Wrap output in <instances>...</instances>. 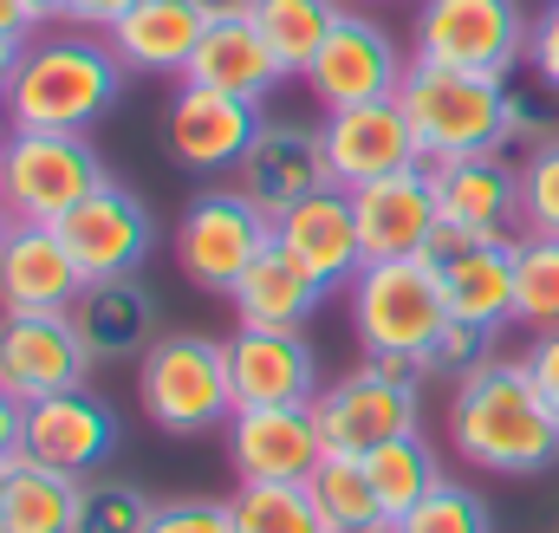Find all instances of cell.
<instances>
[{"mask_svg": "<svg viewBox=\"0 0 559 533\" xmlns=\"http://www.w3.org/2000/svg\"><path fill=\"white\" fill-rule=\"evenodd\" d=\"M85 371H92V352L72 312H0V384L20 403L79 391Z\"/></svg>", "mask_w": 559, "mask_h": 533, "instance_id": "obj_13", "label": "cell"}, {"mask_svg": "<svg viewBox=\"0 0 559 533\" xmlns=\"http://www.w3.org/2000/svg\"><path fill=\"white\" fill-rule=\"evenodd\" d=\"M495 332H501V325L449 319L442 339H436V352H429V371H442V378H468V371H481V365L495 358Z\"/></svg>", "mask_w": 559, "mask_h": 533, "instance_id": "obj_38", "label": "cell"}, {"mask_svg": "<svg viewBox=\"0 0 559 533\" xmlns=\"http://www.w3.org/2000/svg\"><path fill=\"white\" fill-rule=\"evenodd\" d=\"M325 293H332V286H325V280H319V273H312V266H306L274 235V248L241 273V286H235L228 299H235V319H241V325L306 332V319L319 312V299H325Z\"/></svg>", "mask_w": 559, "mask_h": 533, "instance_id": "obj_27", "label": "cell"}, {"mask_svg": "<svg viewBox=\"0 0 559 533\" xmlns=\"http://www.w3.org/2000/svg\"><path fill=\"white\" fill-rule=\"evenodd\" d=\"M319 143H325V169H332L338 189H365V182H384V176H404V169H423L429 163L397 98L325 111Z\"/></svg>", "mask_w": 559, "mask_h": 533, "instance_id": "obj_12", "label": "cell"}, {"mask_svg": "<svg viewBox=\"0 0 559 533\" xmlns=\"http://www.w3.org/2000/svg\"><path fill=\"white\" fill-rule=\"evenodd\" d=\"M0 469H7V462H0Z\"/></svg>", "mask_w": 559, "mask_h": 533, "instance_id": "obj_51", "label": "cell"}, {"mask_svg": "<svg viewBox=\"0 0 559 533\" xmlns=\"http://www.w3.org/2000/svg\"><path fill=\"white\" fill-rule=\"evenodd\" d=\"M20 455L59 469V475H98L111 455H118V416L111 403L92 398L85 384L79 391H59V398L26 403V429H20Z\"/></svg>", "mask_w": 559, "mask_h": 533, "instance_id": "obj_16", "label": "cell"}, {"mask_svg": "<svg viewBox=\"0 0 559 533\" xmlns=\"http://www.w3.org/2000/svg\"><path fill=\"white\" fill-rule=\"evenodd\" d=\"M280 222L248 196V189H202L176 228V261L202 293H235L241 273L274 248Z\"/></svg>", "mask_w": 559, "mask_h": 533, "instance_id": "obj_7", "label": "cell"}, {"mask_svg": "<svg viewBox=\"0 0 559 533\" xmlns=\"http://www.w3.org/2000/svg\"><path fill=\"white\" fill-rule=\"evenodd\" d=\"M280 241L312 266L325 286H352L358 266H365V241H358V209H352V189L325 182L312 189L306 202H293L280 215Z\"/></svg>", "mask_w": 559, "mask_h": 533, "instance_id": "obj_23", "label": "cell"}, {"mask_svg": "<svg viewBox=\"0 0 559 533\" xmlns=\"http://www.w3.org/2000/svg\"><path fill=\"white\" fill-rule=\"evenodd\" d=\"M397 105H404V118H411L429 163L508 150V79H495V72L411 59L404 85H397Z\"/></svg>", "mask_w": 559, "mask_h": 533, "instance_id": "obj_3", "label": "cell"}, {"mask_svg": "<svg viewBox=\"0 0 559 533\" xmlns=\"http://www.w3.org/2000/svg\"><path fill=\"white\" fill-rule=\"evenodd\" d=\"M365 475H371V488H378V501H384V514L397 521V514H411L423 495L442 482V469H436V449L417 436H397V442H384V449H371L365 455Z\"/></svg>", "mask_w": 559, "mask_h": 533, "instance_id": "obj_32", "label": "cell"}, {"mask_svg": "<svg viewBox=\"0 0 559 533\" xmlns=\"http://www.w3.org/2000/svg\"><path fill=\"white\" fill-rule=\"evenodd\" d=\"M527 7L521 0H417V59L508 79L527 59Z\"/></svg>", "mask_w": 559, "mask_h": 533, "instance_id": "obj_8", "label": "cell"}, {"mask_svg": "<svg viewBox=\"0 0 559 533\" xmlns=\"http://www.w3.org/2000/svg\"><path fill=\"white\" fill-rule=\"evenodd\" d=\"M124 92V59L111 52V39L72 26V33H46L20 52L13 92H7V118L13 131H92Z\"/></svg>", "mask_w": 559, "mask_h": 533, "instance_id": "obj_2", "label": "cell"}, {"mask_svg": "<svg viewBox=\"0 0 559 533\" xmlns=\"http://www.w3.org/2000/svg\"><path fill=\"white\" fill-rule=\"evenodd\" d=\"M182 79H189V85H209V92H228V98L261 105L286 72H280L274 46L261 39L254 13H209V33H202V46H195V59H189V72H182Z\"/></svg>", "mask_w": 559, "mask_h": 533, "instance_id": "obj_24", "label": "cell"}, {"mask_svg": "<svg viewBox=\"0 0 559 533\" xmlns=\"http://www.w3.org/2000/svg\"><path fill=\"white\" fill-rule=\"evenodd\" d=\"M325 182H332L325 143H319V131H306V125H261L254 150L235 169V189H248L274 222L293 202H306L312 189H325Z\"/></svg>", "mask_w": 559, "mask_h": 533, "instance_id": "obj_22", "label": "cell"}, {"mask_svg": "<svg viewBox=\"0 0 559 533\" xmlns=\"http://www.w3.org/2000/svg\"><path fill=\"white\" fill-rule=\"evenodd\" d=\"M352 209H358L365 261H423V248H429V235H436V222H442L429 163H423V169H404V176H384V182L352 189Z\"/></svg>", "mask_w": 559, "mask_h": 533, "instance_id": "obj_19", "label": "cell"}, {"mask_svg": "<svg viewBox=\"0 0 559 533\" xmlns=\"http://www.w3.org/2000/svg\"><path fill=\"white\" fill-rule=\"evenodd\" d=\"M105 176L98 150L79 131H13L0 150V196L20 222H66Z\"/></svg>", "mask_w": 559, "mask_h": 533, "instance_id": "obj_6", "label": "cell"}, {"mask_svg": "<svg viewBox=\"0 0 559 533\" xmlns=\"http://www.w3.org/2000/svg\"><path fill=\"white\" fill-rule=\"evenodd\" d=\"M150 533H235V521H228V501L189 495V501H156Z\"/></svg>", "mask_w": 559, "mask_h": 533, "instance_id": "obj_39", "label": "cell"}, {"mask_svg": "<svg viewBox=\"0 0 559 533\" xmlns=\"http://www.w3.org/2000/svg\"><path fill=\"white\" fill-rule=\"evenodd\" d=\"M156 501L124 475H85L79 482V521L72 533H150Z\"/></svg>", "mask_w": 559, "mask_h": 533, "instance_id": "obj_34", "label": "cell"}, {"mask_svg": "<svg viewBox=\"0 0 559 533\" xmlns=\"http://www.w3.org/2000/svg\"><path fill=\"white\" fill-rule=\"evenodd\" d=\"M449 442L468 469L495 475H540L559 462V410L540 398L527 365L488 358L481 371L455 378L449 398Z\"/></svg>", "mask_w": 559, "mask_h": 533, "instance_id": "obj_1", "label": "cell"}, {"mask_svg": "<svg viewBox=\"0 0 559 533\" xmlns=\"http://www.w3.org/2000/svg\"><path fill=\"white\" fill-rule=\"evenodd\" d=\"M521 365H527V378L540 384V398L559 410V325H554V332H534V345H527V358H521Z\"/></svg>", "mask_w": 559, "mask_h": 533, "instance_id": "obj_41", "label": "cell"}, {"mask_svg": "<svg viewBox=\"0 0 559 533\" xmlns=\"http://www.w3.org/2000/svg\"><path fill=\"white\" fill-rule=\"evenodd\" d=\"M391 533H495V514H488V501L475 488H462V482L442 475L411 514L391 521Z\"/></svg>", "mask_w": 559, "mask_h": 533, "instance_id": "obj_35", "label": "cell"}, {"mask_svg": "<svg viewBox=\"0 0 559 533\" xmlns=\"http://www.w3.org/2000/svg\"><path fill=\"white\" fill-rule=\"evenodd\" d=\"M209 33V13L202 0H138L105 39L111 52L124 59V72H156V79H182L195 46Z\"/></svg>", "mask_w": 559, "mask_h": 533, "instance_id": "obj_26", "label": "cell"}, {"mask_svg": "<svg viewBox=\"0 0 559 533\" xmlns=\"http://www.w3.org/2000/svg\"><path fill=\"white\" fill-rule=\"evenodd\" d=\"M521 228L559 235V137L527 150V163H521Z\"/></svg>", "mask_w": 559, "mask_h": 533, "instance_id": "obj_36", "label": "cell"}, {"mask_svg": "<svg viewBox=\"0 0 559 533\" xmlns=\"http://www.w3.org/2000/svg\"><path fill=\"white\" fill-rule=\"evenodd\" d=\"M59 235H66V248H72V261H79L85 280H124L156 248V222H150V209H143L124 182H98L59 222Z\"/></svg>", "mask_w": 559, "mask_h": 533, "instance_id": "obj_15", "label": "cell"}, {"mask_svg": "<svg viewBox=\"0 0 559 533\" xmlns=\"http://www.w3.org/2000/svg\"><path fill=\"white\" fill-rule=\"evenodd\" d=\"M514 319L534 332L559 325V235H521L514 241Z\"/></svg>", "mask_w": 559, "mask_h": 533, "instance_id": "obj_33", "label": "cell"}, {"mask_svg": "<svg viewBox=\"0 0 559 533\" xmlns=\"http://www.w3.org/2000/svg\"><path fill=\"white\" fill-rule=\"evenodd\" d=\"M423 261L436 266V280H442L449 319H481V325H508L514 319V241L508 235L436 222Z\"/></svg>", "mask_w": 559, "mask_h": 533, "instance_id": "obj_10", "label": "cell"}, {"mask_svg": "<svg viewBox=\"0 0 559 533\" xmlns=\"http://www.w3.org/2000/svg\"><path fill=\"white\" fill-rule=\"evenodd\" d=\"M138 403L163 436H202L235 416V384L222 339L202 332H163L138 358Z\"/></svg>", "mask_w": 559, "mask_h": 533, "instance_id": "obj_4", "label": "cell"}, {"mask_svg": "<svg viewBox=\"0 0 559 533\" xmlns=\"http://www.w3.org/2000/svg\"><path fill=\"white\" fill-rule=\"evenodd\" d=\"M429 176H436L442 222H462L481 235H508V222H521V163H508L501 150L442 156V163H429Z\"/></svg>", "mask_w": 559, "mask_h": 533, "instance_id": "obj_25", "label": "cell"}, {"mask_svg": "<svg viewBox=\"0 0 559 533\" xmlns=\"http://www.w3.org/2000/svg\"><path fill=\"white\" fill-rule=\"evenodd\" d=\"M312 416H319L325 449L371 455V449L423 429V391L404 384V378H384L378 365H358L352 378H338V384H325L312 398Z\"/></svg>", "mask_w": 559, "mask_h": 533, "instance_id": "obj_9", "label": "cell"}, {"mask_svg": "<svg viewBox=\"0 0 559 533\" xmlns=\"http://www.w3.org/2000/svg\"><path fill=\"white\" fill-rule=\"evenodd\" d=\"M404 72H411V59L397 52V39H391L378 20H365V13H345V20L332 26V39L319 46V59H312L299 79L312 85V98H319L325 111H345V105L397 98Z\"/></svg>", "mask_w": 559, "mask_h": 533, "instance_id": "obj_11", "label": "cell"}, {"mask_svg": "<svg viewBox=\"0 0 559 533\" xmlns=\"http://www.w3.org/2000/svg\"><path fill=\"white\" fill-rule=\"evenodd\" d=\"M20 429H26V403L0 384V462H13V455H20Z\"/></svg>", "mask_w": 559, "mask_h": 533, "instance_id": "obj_44", "label": "cell"}, {"mask_svg": "<svg viewBox=\"0 0 559 533\" xmlns=\"http://www.w3.org/2000/svg\"><path fill=\"white\" fill-rule=\"evenodd\" d=\"M559 137V92L554 85H514V72H508V143H527V150H540V143H554Z\"/></svg>", "mask_w": 559, "mask_h": 533, "instance_id": "obj_37", "label": "cell"}, {"mask_svg": "<svg viewBox=\"0 0 559 533\" xmlns=\"http://www.w3.org/2000/svg\"><path fill=\"white\" fill-rule=\"evenodd\" d=\"M254 0H202V13H248Z\"/></svg>", "mask_w": 559, "mask_h": 533, "instance_id": "obj_47", "label": "cell"}, {"mask_svg": "<svg viewBox=\"0 0 559 533\" xmlns=\"http://www.w3.org/2000/svg\"><path fill=\"white\" fill-rule=\"evenodd\" d=\"M527 72L559 92V0L540 7V20H534V33H527Z\"/></svg>", "mask_w": 559, "mask_h": 533, "instance_id": "obj_40", "label": "cell"}, {"mask_svg": "<svg viewBox=\"0 0 559 533\" xmlns=\"http://www.w3.org/2000/svg\"><path fill=\"white\" fill-rule=\"evenodd\" d=\"M79 521V475H59L33 455L0 469V533H72Z\"/></svg>", "mask_w": 559, "mask_h": 533, "instance_id": "obj_28", "label": "cell"}, {"mask_svg": "<svg viewBox=\"0 0 559 533\" xmlns=\"http://www.w3.org/2000/svg\"><path fill=\"white\" fill-rule=\"evenodd\" d=\"M261 125H267L261 105L182 79L176 98H169V111H163V143H169V156H176L182 169L215 176V169H241V156L254 150Z\"/></svg>", "mask_w": 559, "mask_h": 533, "instance_id": "obj_14", "label": "cell"}, {"mask_svg": "<svg viewBox=\"0 0 559 533\" xmlns=\"http://www.w3.org/2000/svg\"><path fill=\"white\" fill-rule=\"evenodd\" d=\"M228 521L235 533H332L319 521L306 482H241L228 495Z\"/></svg>", "mask_w": 559, "mask_h": 533, "instance_id": "obj_31", "label": "cell"}, {"mask_svg": "<svg viewBox=\"0 0 559 533\" xmlns=\"http://www.w3.org/2000/svg\"><path fill=\"white\" fill-rule=\"evenodd\" d=\"M248 13H254L261 39L274 46L280 72H306V66L319 59V46L332 39V26L345 20L338 0H254Z\"/></svg>", "mask_w": 559, "mask_h": 533, "instance_id": "obj_30", "label": "cell"}, {"mask_svg": "<svg viewBox=\"0 0 559 533\" xmlns=\"http://www.w3.org/2000/svg\"><path fill=\"white\" fill-rule=\"evenodd\" d=\"M554 533H559V501H554Z\"/></svg>", "mask_w": 559, "mask_h": 533, "instance_id": "obj_50", "label": "cell"}, {"mask_svg": "<svg viewBox=\"0 0 559 533\" xmlns=\"http://www.w3.org/2000/svg\"><path fill=\"white\" fill-rule=\"evenodd\" d=\"M13 222H20V215H13V209H7V196H0V241L13 235Z\"/></svg>", "mask_w": 559, "mask_h": 533, "instance_id": "obj_48", "label": "cell"}, {"mask_svg": "<svg viewBox=\"0 0 559 533\" xmlns=\"http://www.w3.org/2000/svg\"><path fill=\"white\" fill-rule=\"evenodd\" d=\"M39 20H72V0H33Z\"/></svg>", "mask_w": 559, "mask_h": 533, "instance_id": "obj_46", "label": "cell"}, {"mask_svg": "<svg viewBox=\"0 0 559 533\" xmlns=\"http://www.w3.org/2000/svg\"><path fill=\"white\" fill-rule=\"evenodd\" d=\"M228 462L241 482H306L325 462V436H319L312 403L235 410L228 416Z\"/></svg>", "mask_w": 559, "mask_h": 533, "instance_id": "obj_18", "label": "cell"}, {"mask_svg": "<svg viewBox=\"0 0 559 533\" xmlns=\"http://www.w3.org/2000/svg\"><path fill=\"white\" fill-rule=\"evenodd\" d=\"M46 20L33 13V0H0V39H20V46H33V33H39Z\"/></svg>", "mask_w": 559, "mask_h": 533, "instance_id": "obj_43", "label": "cell"}, {"mask_svg": "<svg viewBox=\"0 0 559 533\" xmlns=\"http://www.w3.org/2000/svg\"><path fill=\"white\" fill-rule=\"evenodd\" d=\"M20 39H0V105H7V92H13V72H20Z\"/></svg>", "mask_w": 559, "mask_h": 533, "instance_id": "obj_45", "label": "cell"}, {"mask_svg": "<svg viewBox=\"0 0 559 533\" xmlns=\"http://www.w3.org/2000/svg\"><path fill=\"white\" fill-rule=\"evenodd\" d=\"M85 273L52 222H13L0 241V312H72Z\"/></svg>", "mask_w": 559, "mask_h": 533, "instance_id": "obj_20", "label": "cell"}, {"mask_svg": "<svg viewBox=\"0 0 559 533\" xmlns=\"http://www.w3.org/2000/svg\"><path fill=\"white\" fill-rule=\"evenodd\" d=\"M352 325L365 358H423L449 325V299L429 261H365L352 280Z\"/></svg>", "mask_w": 559, "mask_h": 533, "instance_id": "obj_5", "label": "cell"}, {"mask_svg": "<svg viewBox=\"0 0 559 533\" xmlns=\"http://www.w3.org/2000/svg\"><path fill=\"white\" fill-rule=\"evenodd\" d=\"M7 137H13V131H7V125H0V150H7Z\"/></svg>", "mask_w": 559, "mask_h": 533, "instance_id": "obj_49", "label": "cell"}, {"mask_svg": "<svg viewBox=\"0 0 559 533\" xmlns=\"http://www.w3.org/2000/svg\"><path fill=\"white\" fill-rule=\"evenodd\" d=\"M131 7H138V0H72V26H85V33H111Z\"/></svg>", "mask_w": 559, "mask_h": 533, "instance_id": "obj_42", "label": "cell"}, {"mask_svg": "<svg viewBox=\"0 0 559 533\" xmlns=\"http://www.w3.org/2000/svg\"><path fill=\"white\" fill-rule=\"evenodd\" d=\"M72 325L92 352V365H138L143 352L163 339L156 325V293L138 273L124 280H85V293L72 299Z\"/></svg>", "mask_w": 559, "mask_h": 533, "instance_id": "obj_21", "label": "cell"}, {"mask_svg": "<svg viewBox=\"0 0 559 533\" xmlns=\"http://www.w3.org/2000/svg\"><path fill=\"white\" fill-rule=\"evenodd\" d=\"M306 495H312L319 521L332 533H391V514H384V501H378V488L365 475V455L325 449V462L306 475Z\"/></svg>", "mask_w": 559, "mask_h": 533, "instance_id": "obj_29", "label": "cell"}, {"mask_svg": "<svg viewBox=\"0 0 559 533\" xmlns=\"http://www.w3.org/2000/svg\"><path fill=\"white\" fill-rule=\"evenodd\" d=\"M235 410H274V403H312L319 398V352L306 332H274V325H241L222 339Z\"/></svg>", "mask_w": 559, "mask_h": 533, "instance_id": "obj_17", "label": "cell"}]
</instances>
